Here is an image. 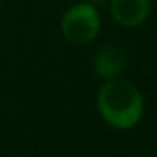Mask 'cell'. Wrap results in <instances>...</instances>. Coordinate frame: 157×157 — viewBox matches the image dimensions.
I'll use <instances>...</instances> for the list:
<instances>
[{
  "label": "cell",
  "mask_w": 157,
  "mask_h": 157,
  "mask_svg": "<svg viewBox=\"0 0 157 157\" xmlns=\"http://www.w3.org/2000/svg\"><path fill=\"white\" fill-rule=\"evenodd\" d=\"M110 10L118 24L133 27L142 24L149 17L150 0H112Z\"/></svg>",
  "instance_id": "obj_4"
},
{
  "label": "cell",
  "mask_w": 157,
  "mask_h": 157,
  "mask_svg": "<svg viewBox=\"0 0 157 157\" xmlns=\"http://www.w3.org/2000/svg\"><path fill=\"white\" fill-rule=\"evenodd\" d=\"M127 56L117 46H103L93 56L95 75L105 79H113L125 69Z\"/></svg>",
  "instance_id": "obj_3"
},
{
  "label": "cell",
  "mask_w": 157,
  "mask_h": 157,
  "mask_svg": "<svg viewBox=\"0 0 157 157\" xmlns=\"http://www.w3.org/2000/svg\"><path fill=\"white\" fill-rule=\"evenodd\" d=\"M61 31L71 44L85 46L91 42L100 31V14L96 7L93 4L73 5L63 17Z\"/></svg>",
  "instance_id": "obj_2"
},
{
  "label": "cell",
  "mask_w": 157,
  "mask_h": 157,
  "mask_svg": "<svg viewBox=\"0 0 157 157\" xmlns=\"http://www.w3.org/2000/svg\"><path fill=\"white\" fill-rule=\"evenodd\" d=\"M101 118L113 128L127 130L135 127L144 115V98L135 85L123 79H110L98 93Z\"/></svg>",
  "instance_id": "obj_1"
}]
</instances>
